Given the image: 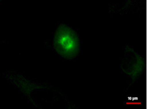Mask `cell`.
<instances>
[{"mask_svg": "<svg viewBox=\"0 0 147 109\" xmlns=\"http://www.w3.org/2000/svg\"><path fill=\"white\" fill-rule=\"evenodd\" d=\"M55 44L57 50L65 58L75 57L79 51V39L69 27L62 26L56 34Z\"/></svg>", "mask_w": 147, "mask_h": 109, "instance_id": "6da1fadb", "label": "cell"}]
</instances>
